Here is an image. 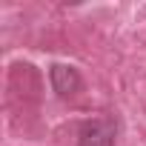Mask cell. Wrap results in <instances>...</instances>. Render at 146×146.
Instances as JSON below:
<instances>
[{"label":"cell","mask_w":146,"mask_h":146,"mask_svg":"<svg viewBox=\"0 0 146 146\" xmlns=\"http://www.w3.org/2000/svg\"><path fill=\"white\" fill-rule=\"evenodd\" d=\"M115 135H117V123L106 115L92 117L80 126L78 132V143L80 146H115Z\"/></svg>","instance_id":"obj_1"},{"label":"cell","mask_w":146,"mask_h":146,"mask_svg":"<svg viewBox=\"0 0 146 146\" xmlns=\"http://www.w3.org/2000/svg\"><path fill=\"white\" fill-rule=\"evenodd\" d=\"M49 78H52V86L60 98H72V95H78L83 80L78 75V69L75 66H66V63H54L52 72H49Z\"/></svg>","instance_id":"obj_2"}]
</instances>
